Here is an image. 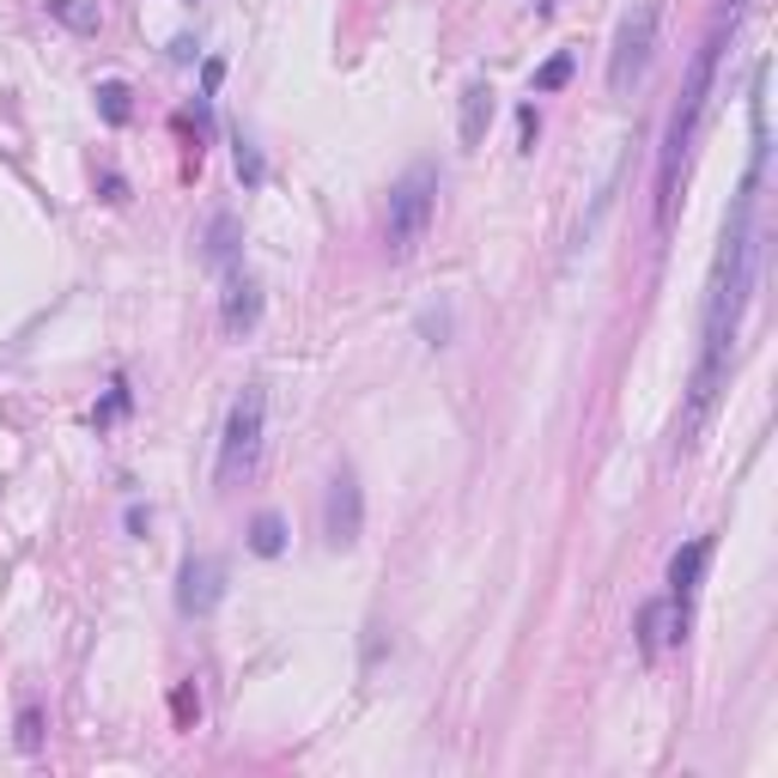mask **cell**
<instances>
[{
	"label": "cell",
	"mask_w": 778,
	"mask_h": 778,
	"mask_svg": "<svg viewBox=\"0 0 778 778\" xmlns=\"http://www.w3.org/2000/svg\"><path fill=\"white\" fill-rule=\"evenodd\" d=\"M754 201H760V177L748 171V183H742V195H736V213L724 219V238H718L712 280H706V317H699V365H694V383H687V420H681L687 438L706 426V414L718 408V390H724V377H730V347H736L742 304H748V292H754V262H760Z\"/></svg>",
	"instance_id": "6da1fadb"
},
{
	"label": "cell",
	"mask_w": 778,
	"mask_h": 778,
	"mask_svg": "<svg viewBox=\"0 0 778 778\" xmlns=\"http://www.w3.org/2000/svg\"><path fill=\"white\" fill-rule=\"evenodd\" d=\"M742 7H748V0H724L718 19H712V31H706V43L694 49L681 104H675V116H669L663 159H657V225H669V213H675V183H681V165H687V153H694V140H699V122H706V104H712V86H718V55H724V43L736 37Z\"/></svg>",
	"instance_id": "7a4b0ae2"
},
{
	"label": "cell",
	"mask_w": 778,
	"mask_h": 778,
	"mask_svg": "<svg viewBox=\"0 0 778 778\" xmlns=\"http://www.w3.org/2000/svg\"><path fill=\"white\" fill-rule=\"evenodd\" d=\"M262 426H268V390H262V383H244L238 402L225 408L219 462H213V481H219V487H238V481H250L256 456H262Z\"/></svg>",
	"instance_id": "3957f363"
},
{
	"label": "cell",
	"mask_w": 778,
	"mask_h": 778,
	"mask_svg": "<svg viewBox=\"0 0 778 778\" xmlns=\"http://www.w3.org/2000/svg\"><path fill=\"white\" fill-rule=\"evenodd\" d=\"M432 213H438V171L432 165H408V171L396 177V189H390V213H383V238H390V256H396V262H408V256L420 250Z\"/></svg>",
	"instance_id": "277c9868"
},
{
	"label": "cell",
	"mask_w": 778,
	"mask_h": 778,
	"mask_svg": "<svg viewBox=\"0 0 778 778\" xmlns=\"http://www.w3.org/2000/svg\"><path fill=\"white\" fill-rule=\"evenodd\" d=\"M657 25H663V0H633L614 25V49H608V92L627 98L651 67V49H657Z\"/></svg>",
	"instance_id": "5b68a950"
},
{
	"label": "cell",
	"mask_w": 778,
	"mask_h": 778,
	"mask_svg": "<svg viewBox=\"0 0 778 778\" xmlns=\"http://www.w3.org/2000/svg\"><path fill=\"white\" fill-rule=\"evenodd\" d=\"M359 529H365V493H359L353 469H335L329 493H323V535L329 548H353Z\"/></svg>",
	"instance_id": "8992f818"
},
{
	"label": "cell",
	"mask_w": 778,
	"mask_h": 778,
	"mask_svg": "<svg viewBox=\"0 0 778 778\" xmlns=\"http://www.w3.org/2000/svg\"><path fill=\"white\" fill-rule=\"evenodd\" d=\"M219 596H225V560L219 554H189L183 572H177V614L201 620V614L219 608Z\"/></svg>",
	"instance_id": "52a82bcc"
},
{
	"label": "cell",
	"mask_w": 778,
	"mask_h": 778,
	"mask_svg": "<svg viewBox=\"0 0 778 778\" xmlns=\"http://www.w3.org/2000/svg\"><path fill=\"white\" fill-rule=\"evenodd\" d=\"M706 560H712V535H694L681 548V554L669 560V602H675V614H694V596H699V578H706Z\"/></svg>",
	"instance_id": "ba28073f"
},
{
	"label": "cell",
	"mask_w": 778,
	"mask_h": 778,
	"mask_svg": "<svg viewBox=\"0 0 778 778\" xmlns=\"http://www.w3.org/2000/svg\"><path fill=\"white\" fill-rule=\"evenodd\" d=\"M681 639H687V614H675L669 596L639 608V651H645V663L663 657V645H681Z\"/></svg>",
	"instance_id": "9c48e42d"
},
{
	"label": "cell",
	"mask_w": 778,
	"mask_h": 778,
	"mask_svg": "<svg viewBox=\"0 0 778 778\" xmlns=\"http://www.w3.org/2000/svg\"><path fill=\"white\" fill-rule=\"evenodd\" d=\"M225 335H250L256 323H262V286H256L244 268H232L225 274V311H219Z\"/></svg>",
	"instance_id": "30bf717a"
},
{
	"label": "cell",
	"mask_w": 778,
	"mask_h": 778,
	"mask_svg": "<svg viewBox=\"0 0 778 778\" xmlns=\"http://www.w3.org/2000/svg\"><path fill=\"white\" fill-rule=\"evenodd\" d=\"M487 128H493V86L487 80H469V86H462V110H456L462 146H469V153H475V146H487Z\"/></svg>",
	"instance_id": "8fae6325"
},
{
	"label": "cell",
	"mask_w": 778,
	"mask_h": 778,
	"mask_svg": "<svg viewBox=\"0 0 778 778\" xmlns=\"http://www.w3.org/2000/svg\"><path fill=\"white\" fill-rule=\"evenodd\" d=\"M238 250H244L238 213H213L207 219V262L219 268V274H232V268H238Z\"/></svg>",
	"instance_id": "7c38bea8"
},
{
	"label": "cell",
	"mask_w": 778,
	"mask_h": 778,
	"mask_svg": "<svg viewBox=\"0 0 778 778\" xmlns=\"http://www.w3.org/2000/svg\"><path fill=\"white\" fill-rule=\"evenodd\" d=\"M250 554H256V560H280V554H286V517H280V511H256V523H250Z\"/></svg>",
	"instance_id": "4fadbf2b"
},
{
	"label": "cell",
	"mask_w": 778,
	"mask_h": 778,
	"mask_svg": "<svg viewBox=\"0 0 778 778\" xmlns=\"http://www.w3.org/2000/svg\"><path fill=\"white\" fill-rule=\"evenodd\" d=\"M49 7V19H61L67 31H80V37H92L98 25H104V13H98L92 0H43Z\"/></svg>",
	"instance_id": "5bb4252c"
},
{
	"label": "cell",
	"mask_w": 778,
	"mask_h": 778,
	"mask_svg": "<svg viewBox=\"0 0 778 778\" xmlns=\"http://www.w3.org/2000/svg\"><path fill=\"white\" fill-rule=\"evenodd\" d=\"M232 159H238V183L244 189H262L268 183V165H262V153H256L250 134H238V140H232Z\"/></svg>",
	"instance_id": "9a60e30c"
},
{
	"label": "cell",
	"mask_w": 778,
	"mask_h": 778,
	"mask_svg": "<svg viewBox=\"0 0 778 778\" xmlns=\"http://www.w3.org/2000/svg\"><path fill=\"white\" fill-rule=\"evenodd\" d=\"M128 86H122V80H104V86H98V116H104L110 122V128H122V122H128Z\"/></svg>",
	"instance_id": "2e32d148"
},
{
	"label": "cell",
	"mask_w": 778,
	"mask_h": 778,
	"mask_svg": "<svg viewBox=\"0 0 778 778\" xmlns=\"http://www.w3.org/2000/svg\"><path fill=\"white\" fill-rule=\"evenodd\" d=\"M566 80H572V49H554L548 61L535 67V92H541V98H548V92H560Z\"/></svg>",
	"instance_id": "e0dca14e"
},
{
	"label": "cell",
	"mask_w": 778,
	"mask_h": 778,
	"mask_svg": "<svg viewBox=\"0 0 778 778\" xmlns=\"http://www.w3.org/2000/svg\"><path fill=\"white\" fill-rule=\"evenodd\" d=\"M122 414H128V383H110V396H104V408H92V426H98V432H104V426L110 420H122Z\"/></svg>",
	"instance_id": "ac0fdd59"
},
{
	"label": "cell",
	"mask_w": 778,
	"mask_h": 778,
	"mask_svg": "<svg viewBox=\"0 0 778 778\" xmlns=\"http://www.w3.org/2000/svg\"><path fill=\"white\" fill-rule=\"evenodd\" d=\"M19 748H25V754L43 748V712H37V706H19Z\"/></svg>",
	"instance_id": "d6986e66"
},
{
	"label": "cell",
	"mask_w": 778,
	"mask_h": 778,
	"mask_svg": "<svg viewBox=\"0 0 778 778\" xmlns=\"http://www.w3.org/2000/svg\"><path fill=\"white\" fill-rule=\"evenodd\" d=\"M517 140H523L517 153H535V140H541V116H535V104L517 110Z\"/></svg>",
	"instance_id": "ffe728a7"
},
{
	"label": "cell",
	"mask_w": 778,
	"mask_h": 778,
	"mask_svg": "<svg viewBox=\"0 0 778 778\" xmlns=\"http://www.w3.org/2000/svg\"><path fill=\"white\" fill-rule=\"evenodd\" d=\"M420 335H426L432 347H444V335H450V311H426V317H420Z\"/></svg>",
	"instance_id": "44dd1931"
},
{
	"label": "cell",
	"mask_w": 778,
	"mask_h": 778,
	"mask_svg": "<svg viewBox=\"0 0 778 778\" xmlns=\"http://www.w3.org/2000/svg\"><path fill=\"white\" fill-rule=\"evenodd\" d=\"M219 80H225V61H207V67H201V92H219Z\"/></svg>",
	"instance_id": "7402d4cb"
},
{
	"label": "cell",
	"mask_w": 778,
	"mask_h": 778,
	"mask_svg": "<svg viewBox=\"0 0 778 778\" xmlns=\"http://www.w3.org/2000/svg\"><path fill=\"white\" fill-rule=\"evenodd\" d=\"M171 61H195V37H177L171 43Z\"/></svg>",
	"instance_id": "603a6c76"
},
{
	"label": "cell",
	"mask_w": 778,
	"mask_h": 778,
	"mask_svg": "<svg viewBox=\"0 0 778 778\" xmlns=\"http://www.w3.org/2000/svg\"><path fill=\"white\" fill-rule=\"evenodd\" d=\"M104 201H128V183H122V177H104Z\"/></svg>",
	"instance_id": "cb8c5ba5"
},
{
	"label": "cell",
	"mask_w": 778,
	"mask_h": 778,
	"mask_svg": "<svg viewBox=\"0 0 778 778\" xmlns=\"http://www.w3.org/2000/svg\"><path fill=\"white\" fill-rule=\"evenodd\" d=\"M535 7H541V13H554V0H535Z\"/></svg>",
	"instance_id": "d4e9b609"
},
{
	"label": "cell",
	"mask_w": 778,
	"mask_h": 778,
	"mask_svg": "<svg viewBox=\"0 0 778 778\" xmlns=\"http://www.w3.org/2000/svg\"><path fill=\"white\" fill-rule=\"evenodd\" d=\"M189 7H195V0H189Z\"/></svg>",
	"instance_id": "484cf974"
}]
</instances>
